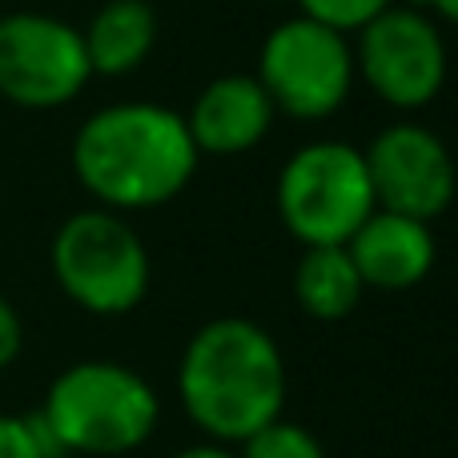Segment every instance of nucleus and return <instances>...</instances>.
<instances>
[{
  "mask_svg": "<svg viewBox=\"0 0 458 458\" xmlns=\"http://www.w3.org/2000/svg\"><path fill=\"white\" fill-rule=\"evenodd\" d=\"M198 161L201 153L182 113L149 101L105 105L72 137V174L113 214L174 201L193 182Z\"/></svg>",
  "mask_w": 458,
  "mask_h": 458,
  "instance_id": "nucleus-1",
  "label": "nucleus"
},
{
  "mask_svg": "<svg viewBox=\"0 0 458 458\" xmlns=\"http://www.w3.org/2000/svg\"><path fill=\"white\" fill-rule=\"evenodd\" d=\"M177 394L193 427L217 443H245L282 419L285 362L277 342L250 318H214L190 338Z\"/></svg>",
  "mask_w": 458,
  "mask_h": 458,
  "instance_id": "nucleus-2",
  "label": "nucleus"
},
{
  "mask_svg": "<svg viewBox=\"0 0 458 458\" xmlns=\"http://www.w3.org/2000/svg\"><path fill=\"white\" fill-rule=\"evenodd\" d=\"M45 427L64 454H129L157 430V390L121 362H77L48 386Z\"/></svg>",
  "mask_w": 458,
  "mask_h": 458,
  "instance_id": "nucleus-3",
  "label": "nucleus"
},
{
  "mask_svg": "<svg viewBox=\"0 0 458 458\" xmlns=\"http://www.w3.org/2000/svg\"><path fill=\"white\" fill-rule=\"evenodd\" d=\"M53 277L81 310L101 318L129 314L149 293V253L137 229L113 209H81L53 237Z\"/></svg>",
  "mask_w": 458,
  "mask_h": 458,
  "instance_id": "nucleus-4",
  "label": "nucleus"
},
{
  "mask_svg": "<svg viewBox=\"0 0 458 458\" xmlns=\"http://www.w3.org/2000/svg\"><path fill=\"white\" fill-rule=\"evenodd\" d=\"M277 214L301 245H346L374 214L362 149L346 141H310L277 174Z\"/></svg>",
  "mask_w": 458,
  "mask_h": 458,
  "instance_id": "nucleus-5",
  "label": "nucleus"
},
{
  "mask_svg": "<svg viewBox=\"0 0 458 458\" xmlns=\"http://www.w3.org/2000/svg\"><path fill=\"white\" fill-rule=\"evenodd\" d=\"M354 77V45L310 16H290L261 40L258 85L274 113L293 121H326L338 113Z\"/></svg>",
  "mask_w": 458,
  "mask_h": 458,
  "instance_id": "nucleus-6",
  "label": "nucleus"
},
{
  "mask_svg": "<svg viewBox=\"0 0 458 458\" xmlns=\"http://www.w3.org/2000/svg\"><path fill=\"white\" fill-rule=\"evenodd\" d=\"M354 72L390 109H427L446 85V40L422 8L390 4L358 29Z\"/></svg>",
  "mask_w": 458,
  "mask_h": 458,
  "instance_id": "nucleus-7",
  "label": "nucleus"
},
{
  "mask_svg": "<svg viewBox=\"0 0 458 458\" xmlns=\"http://www.w3.org/2000/svg\"><path fill=\"white\" fill-rule=\"evenodd\" d=\"M89 77L81 29L48 13H0V97L8 105L61 109Z\"/></svg>",
  "mask_w": 458,
  "mask_h": 458,
  "instance_id": "nucleus-8",
  "label": "nucleus"
},
{
  "mask_svg": "<svg viewBox=\"0 0 458 458\" xmlns=\"http://www.w3.org/2000/svg\"><path fill=\"white\" fill-rule=\"evenodd\" d=\"M366 174H370L374 206L390 214H406L419 222H435L446 214L458 190V169L438 133L414 121L386 125L362 149Z\"/></svg>",
  "mask_w": 458,
  "mask_h": 458,
  "instance_id": "nucleus-9",
  "label": "nucleus"
},
{
  "mask_svg": "<svg viewBox=\"0 0 458 458\" xmlns=\"http://www.w3.org/2000/svg\"><path fill=\"white\" fill-rule=\"evenodd\" d=\"M346 253L354 258L358 274H362L366 290H411L435 269V233L427 222L406 214H390V209H374L354 237L346 242Z\"/></svg>",
  "mask_w": 458,
  "mask_h": 458,
  "instance_id": "nucleus-10",
  "label": "nucleus"
},
{
  "mask_svg": "<svg viewBox=\"0 0 458 458\" xmlns=\"http://www.w3.org/2000/svg\"><path fill=\"white\" fill-rule=\"evenodd\" d=\"M269 125H274V105H269L266 89L258 85V77H245V72L209 81L198 93L193 109L185 113L193 145L209 157L250 153L269 133Z\"/></svg>",
  "mask_w": 458,
  "mask_h": 458,
  "instance_id": "nucleus-11",
  "label": "nucleus"
},
{
  "mask_svg": "<svg viewBox=\"0 0 458 458\" xmlns=\"http://www.w3.org/2000/svg\"><path fill=\"white\" fill-rule=\"evenodd\" d=\"M93 77H129L157 45V13L145 0H105L81 29Z\"/></svg>",
  "mask_w": 458,
  "mask_h": 458,
  "instance_id": "nucleus-12",
  "label": "nucleus"
},
{
  "mask_svg": "<svg viewBox=\"0 0 458 458\" xmlns=\"http://www.w3.org/2000/svg\"><path fill=\"white\" fill-rule=\"evenodd\" d=\"M366 285L346 245H306L298 269H293V298L318 322H338L354 314Z\"/></svg>",
  "mask_w": 458,
  "mask_h": 458,
  "instance_id": "nucleus-13",
  "label": "nucleus"
},
{
  "mask_svg": "<svg viewBox=\"0 0 458 458\" xmlns=\"http://www.w3.org/2000/svg\"><path fill=\"white\" fill-rule=\"evenodd\" d=\"M237 458H326V451L306 427L277 419L245 438Z\"/></svg>",
  "mask_w": 458,
  "mask_h": 458,
  "instance_id": "nucleus-14",
  "label": "nucleus"
},
{
  "mask_svg": "<svg viewBox=\"0 0 458 458\" xmlns=\"http://www.w3.org/2000/svg\"><path fill=\"white\" fill-rule=\"evenodd\" d=\"M0 458H64V451L40 414L32 419L0 414Z\"/></svg>",
  "mask_w": 458,
  "mask_h": 458,
  "instance_id": "nucleus-15",
  "label": "nucleus"
},
{
  "mask_svg": "<svg viewBox=\"0 0 458 458\" xmlns=\"http://www.w3.org/2000/svg\"><path fill=\"white\" fill-rule=\"evenodd\" d=\"M298 4H301V16H310V21L346 37V32L366 29L374 16H382L398 0H298Z\"/></svg>",
  "mask_w": 458,
  "mask_h": 458,
  "instance_id": "nucleus-16",
  "label": "nucleus"
},
{
  "mask_svg": "<svg viewBox=\"0 0 458 458\" xmlns=\"http://www.w3.org/2000/svg\"><path fill=\"white\" fill-rule=\"evenodd\" d=\"M24 346V326H21V314L13 310V301L0 293V370L16 362Z\"/></svg>",
  "mask_w": 458,
  "mask_h": 458,
  "instance_id": "nucleus-17",
  "label": "nucleus"
},
{
  "mask_svg": "<svg viewBox=\"0 0 458 458\" xmlns=\"http://www.w3.org/2000/svg\"><path fill=\"white\" fill-rule=\"evenodd\" d=\"M174 458H237L229 451L225 443H201V446H185V451H177Z\"/></svg>",
  "mask_w": 458,
  "mask_h": 458,
  "instance_id": "nucleus-18",
  "label": "nucleus"
},
{
  "mask_svg": "<svg viewBox=\"0 0 458 458\" xmlns=\"http://www.w3.org/2000/svg\"><path fill=\"white\" fill-rule=\"evenodd\" d=\"M419 4H430L438 16H443V21L458 24V0H414V8H419Z\"/></svg>",
  "mask_w": 458,
  "mask_h": 458,
  "instance_id": "nucleus-19",
  "label": "nucleus"
}]
</instances>
